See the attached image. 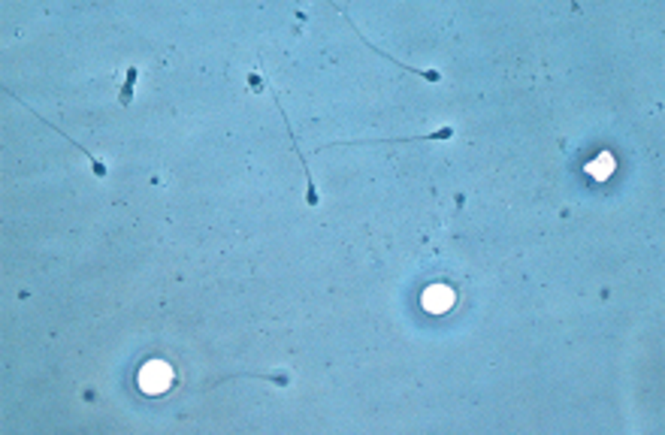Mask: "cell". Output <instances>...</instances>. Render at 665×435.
<instances>
[{"label": "cell", "instance_id": "cell-1", "mask_svg": "<svg viewBox=\"0 0 665 435\" xmlns=\"http://www.w3.org/2000/svg\"><path fill=\"white\" fill-rule=\"evenodd\" d=\"M167 384H169V369L164 363H148V366L139 372V387L146 393H160V390H167Z\"/></svg>", "mask_w": 665, "mask_h": 435}, {"label": "cell", "instance_id": "cell-2", "mask_svg": "<svg viewBox=\"0 0 665 435\" xmlns=\"http://www.w3.org/2000/svg\"><path fill=\"white\" fill-rule=\"evenodd\" d=\"M453 302V290L451 287H430L427 293H423V306H427L430 311H445L448 306Z\"/></svg>", "mask_w": 665, "mask_h": 435}, {"label": "cell", "instance_id": "cell-3", "mask_svg": "<svg viewBox=\"0 0 665 435\" xmlns=\"http://www.w3.org/2000/svg\"><path fill=\"white\" fill-rule=\"evenodd\" d=\"M134 82H136V67L127 70V85L121 88V103H130V91H134Z\"/></svg>", "mask_w": 665, "mask_h": 435}]
</instances>
